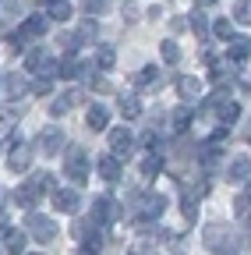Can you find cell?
I'll return each mask as SVG.
<instances>
[{
    "mask_svg": "<svg viewBox=\"0 0 251 255\" xmlns=\"http://www.w3.org/2000/svg\"><path fill=\"white\" fill-rule=\"evenodd\" d=\"M205 248L216 255H237V238L227 223H209L205 227Z\"/></svg>",
    "mask_w": 251,
    "mask_h": 255,
    "instance_id": "obj_1",
    "label": "cell"
},
{
    "mask_svg": "<svg viewBox=\"0 0 251 255\" xmlns=\"http://www.w3.org/2000/svg\"><path fill=\"white\" fill-rule=\"evenodd\" d=\"M88 170H92L88 149H82V145H71V149L64 152V174H68V181H75V184H85V181H88Z\"/></svg>",
    "mask_w": 251,
    "mask_h": 255,
    "instance_id": "obj_2",
    "label": "cell"
},
{
    "mask_svg": "<svg viewBox=\"0 0 251 255\" xmlns=\"http://www.w3.org/2000/svg\"><path fill=\"white\" fill-rule=\"evenodd\" d=\"M25 234H32L36 241H57V223L43 213H25Z\"/></svg>",
    "mask_w": 251,
    "mask_h": 255,
    "instance_id": "obj_3",
    "label": "cell"
},
{
    "mask_svg": "<svg viewBox=\"0 0 251 255\" xmlns=\"http://www.w3.org/2000/svg\"><path fill=\"white\" fill-rule=\"evenodd\" d=\"M25 64H28V71H32L36 78H53V75H60V64L46 53V50H32L25 57Z\"/></svg>",
    "mask_w": 251,
    "mask_h": 255,
    "instance_id": "obj_4",
    "label": "cell"
},
{
    "mask_svg": "<svg viewBox=\"0 0 251 255\" xmlns=\"http://www.w3.org/2000/svg\"><path fill=\"white\" fill-rule=\"evenodd\" d=\"M163 209H167V195H160V191H145V195L138 199V223L156 220Z\"/></svg>",
    "mask_w": 251,
    "mask_h": 255,
    "instance_id": "obj_5",
    "label": "cell"
},
{
    "mask_svg": "<svg viewBox=\"0 0 251 255\" xmlns=\"http://www.w3.org/2000/svg\"><path fill=\"white\" fill-rule=\"evenodd\" d=\"M21 209H36L39 206V199H43V188H39V181H25V184H18L14 188V195H11Z\"/></svg>",
    "mask_w": 251,
    "mask_h": 255,
    "instance_id": "obj_6",
    "label": "cell"
},
{
    "mask_svg": "<svg viewBox=\"0 0 251 255\" xmlns=\"http://www.w3.org/2000/svg\"><path fill=\"white\" fill-rule=\"evenodd\" d=\"M46 28H50V18H46V14H32V18L21 21V28L14 32V36H18L21 43H25V39H43Z\"/></svg>",
    "mask_w": 251,
    "mask_h": 255,
    "instance_id": "obj_7",
    "label": "cell"
},
{
    "mask_svg": "<svg viewBox=\"0 0 251 255\" xmlns=\"http://www.w3.org/2000/svg\"><path fill=\"white\" fill-rule=\"evenodd\" d=\"M50 202H53V209H60V213H78V206H82V195H78V188H57L53 195H50Z\"/></svg>",
    "mask_w": 251,
    "mask_h": 255,
    "instance_id": "obj_8",
    "label": "cell"
},
{
    "mask_svg": "<svg viewBox=\"0 0 251 255\" xmlns=\"http://www.w3.org/2000/svg\"><path fill=\"white\" fill-rule=\"evenodd\" d=\"M36 145H39V152H43V156H57V152H64V131H60L57 124H50L46 131L39 135V142H36Z\"/></svg>",
    "mask_w": 251,
    "mask_h": 255,
    "instance_id": "obj_9",
    "label": "cell"
},
{
    "mask_svg": "<svg viewBox=\"0 0 251 255\" xmlns=\"http://www.w3.org/2000/svg\"><path fill=\"white\" fill-rule=\"evenodd\" d=\"M92 220L96 223H113V220H120V206L110 195H99L96 202H92Z\"/></svg>",
    "mask_w": 251,
    "mask_h": 255,
    "instance_id": "obj_10",
    "label": "cell"
},
{
    "mask_svg": "<svg viewBox=\"0 0 251 255\" xmlns=\"http://www.w3.org/2000/svg\"><path fill=\"white\" fill-rule=\"evenodd\" d=\"M131 145H135V138H131L128 128H113V131H110V152L117 159H128L131 156Z\"/></svg>",
    "mask_w": 251,
    "mask_h": 255,
    "instance_id": "obj_11",
    "label": "cell"
},
{
    "mask_svg": "<svg viewBox=\"0 0 251 255\" xmlns=\"http://www.w3.org/2000/svg\"><path fill=\"white\" fill-rule=\"evenodd\" d=\"M28 92H32V82L25 75H4V96L7 100H25Z\"/></svg>",
    "mask_w": 251,
    "mask_h": 255,
    "instance_id": "obj_12",
    "label": "cell"
},
{
    "mask_svg": "<svg viewBox=\"0 0 251 255\" xmlns=\"http://www.w3.org/2000/svg\"><path fill=\"white\" fill-rule=\"evenodd\" d=\"M96 170H99V177H103V181H110V184H117V181H120V174H124V170H120V159H117L113 152H106V156H99V159H96Z\"/></svg>",
    "mask_w": 251,
    "mask_h": 255,
    "instance_id": "obj_13",
    "label": "cell"
},
{
    "mask_svg": "<svg viewBox=\"0 0 251 255\" xmlns=\"http://www.w3.org/2000/svg\"><path fill=\"white\" fill-rule=\"evenodd\" d=\"M7 167H11V174H25L28 167H32V149H28V145H14L7 152Z\"/></svg>",
    "mask_w": 251,
    "mask_h": 255,
    "instance_id": "obj_14",
    "label": "cell"
},
{
    "mask_svg": "<svg viewBox=\"0 0 251 255\" xmlns=\"http://www.w3.org/2000/svg\"><path fill=\"white\" fill-rule=\"evenodd\" d=\"M177 92H180L184 103H195L198 96H202V82H198L195 75H180V78H177Z\"/></svg>",
    "mask_w": 251,
    "mask_h": 255,
    "instance_id": "obj_15",
    "label": "cell"
},
{
    "mask_svg": "<svg viewBox=\"0 0 251 255\" xmlns=\"http://www.w3.org/2000/svg\"><path fill=\"white\" fill-rule=\"evenodd\" d=\"M78 103H82V92H78V89H68L64 96H57V100L50 103V114H53V117H64V114H68L71 107H78Z\"/></svg>",
    "mask_w": 251,
    "mask_h": 255,
    "instance_id": "obj_16",
    "label": "cell"
},
{
    "mask_svg": "<svg viewBox=\"0 0 251 255\" xmlns=\"http://www.w3.org/2000/svg\"><path fill=\"white\" fill-rule=\"evenodd\" d=\"M85 121H88L92 131H106V124H110V110H106L103 103H92V107H88V114H85Z\"/></svg>",
    "mask_w": 251,
    "mask_h": 255,
    "instance_id": "obj_17",
    "label": "cell"
},
{
    "mask_svg": "<svg viewBox=\"0 0 251 255\" xmlns=\"http://www.w3.org/2000/svg\"><path fill=\"white\" fill-rule=\"evenodd\" d=\"M227 177H230L234 184H248V177H251V159H248V156H237L234 163L227 167Z\"/></svg>",
    "mask_w": 251,
    "mask_h": 255,
    "instance_id": "obj_18",
    "label": "cell"
},
{
    "mask_svg": "<svg viewBox=\"0 0 251 255\" xmlns=\"http://www.w3.org/2000/svg\"><path fill=\"white\" fill-rule=\"evenodd\" d=\"M216 117H219V128H230L241 117V103L237 100H223V103L216 107Z\"/></svg>",
    "mask_w": 251,
    "mask_h": 255,
    "instance_id": "obj_19",
    "label": "cell"
},
{
    "mask_svg": "<svg viewBox=\"0 0 251 255\" xmlns=\"http://www.w3.org/2000/svg\"><path fill=\"white\" fill-rule=\"evenodd\" d=\"M25 245H28V234H25V231H14V227L4 231V248H7L11 255H21Z\"/></svg>",
    "mask_w": 251,
    "mask_h": 255,
    "instance_id": "obj_20",
    "label": "cell"
},
{
    "mask_svg": "<svg viewBox=\"0 0 251 255\" xmlns=\"http://www.w3.org/2000/svg\"><path fill=\"white\" fill-rule=\"evenodd\" d=\"M43 7H46V18H53V21H68L75 11L68 0H43Z\"/></svg>",
    "mask_w": 251,
    "mask_h": 255,
    "instance_id": "obj_21",
    "label": "cell"
},
{
    "mask_svg": "<svg viewBox=\"0 0 251 255\" xmlns=\"http://www.w3.org/2000/svg\"><path fill=\"white\" fill-rule=\"evenodd\" d=\"M251 57V39L248 36H234V43H230V64H244Z\"/></svg>",
    "mask_w": 251,
    "mask_h": 255,
    "instance_id": "obj_22",
    "label": "cell"
},
{
    "mask_svg": "<svg viewBox=\"0 0 251 255\" xmlns=\"http://www.w3.org/2000/svg\"><path fill=\"white\" fill-rule=\"evenodd\" d=\"M117 110H120L124 121H135V117L142 114V103H138V96H120V100H117Z\"/></svg>",
    "mask_w": 251,
    "mask_h": 255,
    "instance_id": "obj_23",
    "label": "cell"
},
{
    "mask_svg": "<svg viewBox=\"0 0 251 255\" xmlns=\"http://www.w3.org/2000/svg\"><path fill=\"white\" fill-rule=\"evenodd\" d=\"M113 60H117V50H113V46H106V43L96 46V68H99V71H110Z\"/></svg>",
    "mask_w": 251,
    "mask_h": 255,
    "instance_id": "obj_24",
    "label": "cell"
},
{
    "mask_svg": "<svg viewBox=\"0 0 251 255\" xmlns=\"http://www.w3.org/2000/svg\"><path fill=\"white\" fill-rule=\"evenodd\" d=\"M212 36H216V39H230V43H234V21H230V18L212 21Z\"/></svg>",
    "mask_w": 251,
    "mask_h": 255,
    "instance_id": "obj_25",
    "label": "cell"
},
{
    "mask_svg": "<svg viewBox=\"0 0 251 255\" xmlns=\"http://www.w3.org/2000/svg\"><path fill=\"white\" fill-rule=\"evenodd\" d=\"M160 170H163V156H160V152H156V156H145V159H142V177H156Z\"/></svg>",
    "mask_w": 251,
    "mask_h": 255,
    "instance_id": "obj_26",
    "label": "cell"
},
{
    "mask_svg": "<svg viewBox=\"0 0 251 255\" xmlns=\"http://www.w3.org/2000/svg\"><path fill=\"white\" fill-rule=\"evenodd\" d=\"M82 68H85V64H78L75 57H64V60H60V78H78Z\"/></svg>",
    "mask_w": 251,
    "mask_h": 255,
    "instance_id": "obj_27",
    "label": "cell"
},
{
    "mask_svg": "<svg viewBox=\"0 0 251 255\" xmlns=\"http://www.w3.org/2000/svg\"><path fill=\"white\" fill-rule=\"evenodd\" d=\"M14 124H18V114L14 110H0V138H7L14 131Z\"/></svg>",
    "mask_w": 251,
    "mask_h": 255,
    "instance_id": "obj_28",
    "label": "cell"
},
{
    "mask_svg": "<svg viewBox=\"0 0 251 255\" xmlns=\"http://www.w3.org/2000/svg\"><path fill=\"white\" fill-rule=\"evenodd\" d=\"M106 7H110V0H82V11H85L88 18H99Z\"/></svg>",
    "mask_w": 251,
    "mask_h": 255,
    "instance_id": "obj_29",
    "label": "cell"
},
{
    "mask_svg": "<svg viewBox=\"0 0 251 255\" xmlns=\"http://www.w3.org/2000/svg\"><path fill=\"white\" fill-rule=\"evenodd\" d=\"M191 28H195V36H198V39H209V18H205L202 11L191 14Z\"/></svg>",
    "mask_w": 251,
    "mask_h": 255,
    "instance_id": "obj_30",
    "label": "cell"
},
{
    "mask_svg": "<svg viewBox=\"0 0 251 255\" xmlns=\"http://www.w3.org/2000/svg\"><path fill=\"white\" fill-rule=\"evenodd\" d=\"M173 128H177V131H187V128H191V110H187V107L173 110Z\"/></svg>",
    "mask_w": 251,
    "mask_h": 255,
    "instance_id": "obj_31",
    "label": "cell"
},
{
    "mask_svg": "<svg viewBox=\"0 0 251 255\" xmlns=\"http://www.w3.org/2000/svg\"><path fill=\"white\" fill-rule=\"evenodd\" d=\"M160 53H163V60H167V64H177V60H180V46H177L173 39H163Z\"/></svg>",
    "mask_w": 251,
    "mask_h": 255,
    "instance_id": "obj_32",
    "label": "cell"
},
{
    "mask_svg": "<svg viewBox=\"0 0 251 255\" xmlns=\"http://www.w3.org/2000/svg\"><path fill=\"white\" fill-rule=\"evenodd\" d=\"M241 216H248L251 213V184H244V191H241V195H237V206H234Z\"/></svg>",
    "mask_w": 251,
    "mask_h": 255,
    "instance_id": "obj_33",
    "label": "cell"
},
{
    "mask_svg": "<svg viewBox=\"0 0 251 255\" xmlns=\"http://www.w3.org/2000/svg\"><path fill=\"white\" fill-rule=\"evenodd\" d=\"M75 36H78V43H96V21H85Z\"/></svg>",
    "mask_w": 251,
    "mask_h": 255,
    "instance_id": "obj_34",
    "label": "cell"
},
{
    "mask_svg": "<svg viewBox=\"0 0 251 255\" xmlns=\"http://www.w3.org/2000/svg\"><path fill=\"white\" fill-rule=\"evenodd\" d=\"M234 18H237L241 25H251V0H241V4L234 7Z\"/></svg>",
    "mask_w": 251,
    "mask_h": 255,
    "instance_id": "obj_35",
    "label": "cell"
},
{
    "mask_svg": "<svg viewBox=\"0 0 251 255\" xmlns=\"http://www.w3.org/2000/svg\"><path fill=\"white\" fill-rule=\"evenodd\" d=\"M135 82H138V85H149V82H160V68H142V71L135 75Z\"/></svg>",
    "mask_w": 251,
    "mask_h": 255,
    "instance_id": "obj_36",
    "label": "cell"
},
{
    "mask_svg": "<svg viewBox=\"0 0 251 255\" xmlns=\"http://www.w3.org/2000/svg\"><path fill=\"white\" fill-rule=\"evenodd\" d=\"M36 181H39V188H43V191H50V195L57 191V177H53V174H39Z\"/></svg>",
    "mask_w": 251,
    "mask_h": 255,
    "instance_id": "obj_37",
    "label": "cell"
},
{
    "mask_svg": "<svg viewBox=\"0 0 251 255\" xmlns=\"http://www.w3.org/2000/svg\"><path fill=\"white\" fill-rule=\"evenodd\" d=\"M50 89H53V78H36V82H32V92H36V96H46Z\"/></svg>",
    "mask_w": 251,
    "mask_h": 255,
    "instance_id": "obj_38",
    "label": "cell"
},
{
    "mask_svg": "<svg viewBox=\"0 0 251 255\" xmlns=\"http://www.w3.org/2000/svg\"><path fill=\"white\" fill-rule=\"evenodd\" d=\"M149 149H160V138H156V131H145V138H142Z\"/></svg>",
    "mask_w": 251,
    "mask_h": 255,
    "instance_id": "obj_39",
    "label": "cell"
},
{
    "mask_svg": "<svg viewBox=\"0 0 251 255\" xmlns=\"http://www.w3.org/2000/svg\"><path fill=\"white\" fill-rule=\"evenodd\" d=\"M216 4V0H198V7H212Z\"/></svg>",
    "mask_w": 251,
    "mask_h": 255,
    "instance_id": "obj_40",
    "label": "cell"
},
{
    "mask_svg": "<svg viewBox=\"0 0 251 255\" xmlns=\"http://www.w3.org/2000/svg\"><path fill=\"white\" fill-rule=\"evenodd\" d=\"M0 231H7V227H4V213H0Z\"/></svg>",
    "mask_w": 251,
    "mask_h": 255,
    "instance_id": "obj_41",
    "label": "cell"
},
{
    "mask_svg": "<svg viewBox=\"0 0 251 255\" xmlns=\"http://www.w3.org/2000/svg\"><path fill=\"white\" fill-rule=\"evenodd\" d=\"M4 202H7V195H4V191H0V206H4Z\"/></svg>",
    "mask_w": 251,
    "mask_h": 255,
    "instance_id": "obj_42",
    "label": "cell"
}]
</instances>
